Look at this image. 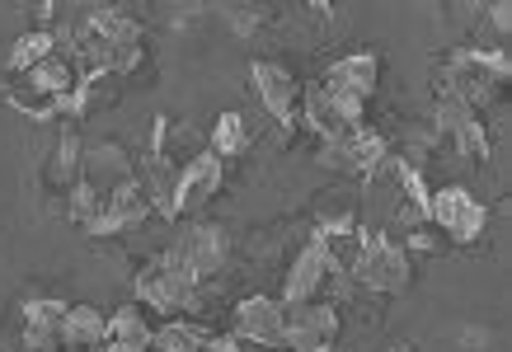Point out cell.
Instances as JSON below:
<instances>
[{
  "label": "cell",
  "instance_id": "cell-1",
  "mask_svg": "<svg viewBox=\"0 0 512 352\" xmlns=\"http://www.w3.org/2000/svg\"><path fill=\"white\" fill-rule=\"evenodd\" d=\"M508 76H512V62L503 47H461V52H451L447 66H442V90L456 94L461 104H470L475 113L489 104L503 99L508 90Z\"/></svg>",
  "mask_w": 512,
  "mask_h": 352
},
{
  "label": "cell",
  "instance_id": "cell-2",
  "mask_svg": "<svg viewBox=\"0 0 512 352\" xmlns=\"http://www.w3.org/2000/svg\"><path fill=\"white\" fill-rule=\"evenodd\" d=\"M226 259H231V235H226V226H212V221H193V226L179 230L170 240V249L160 254V263H170L174 273L193 277V282L221 273Z\"/></svg>",
  "mask_w": 512,
  "mask_h": 352
},
{
  "label": "cell",
  "instance_id": "cell-3",
  "mask_svg": "<svg viewBox=\"0 0 512 352\" xmlns=\"http://www.w3.org/2000/svg\"><path fill=\"white\" fill-rule=\"evenodd\" d=\"M348 282L381 291V296H395V291H404L414 282V263H409V254L400 245H390L386 235L362 230V245H357V259L348 268Z\"/></svg>",
  "mask_w": 512,
  "mask_h": 352
},
{
  "label": "cell",
  "instance_id": "cell-4",
  "mask_svg": "<svg viewBox=\"0 0 512 352\" xmlns=\"http://www.w3.org/2000/svg\"><path fill=\"white\" fill-rule=\"evenodd\" d=\"M376 80H381V57H376V52H353V57H339V62L329 66L325 80H320V90L343 108L348 123L362 127V113L372 104Z\"/></svg>",
  "mask_w": 512,
  "mask_h": 352
},
{
  "label": "cell",
  "instance_id": "cell-5",
  "mask_svg": "<svg viewBox=\"0 0 512 352\" xmlns=\"http://www.w3.org/2000/svg\"><path fill=\"white\" fill-rule=\"evenodd\" d=\"M339 338V310L325 301L282 306V348L287 352H329Z\"/></svg>",
  "mask_w": 512,
  "mask_h": 352
},
{
  "label": "cell",
  "instance_id": "cell-6",
  "mask_svg": "<svg viewBox=\"0 0 512 352\" xmlns=\"http://www.w3.org/2000/svg\"><path fill=\"white\" fill-rule=\"evenodd\" d=\"M428 221L442 235H451V245H475L489 226V207L470 198L466 188H437L428 198Z\"/></svg>",
  "mask_w": 512,
  "mask_h": 352
},
{
  "label": "cell",
  "instance_id": "cell-7",
  "mask_svg": "<svg viewBox=\"0 0 512 352\" xmlns=\"http://www.w3.org/2000/svg\"><path fill=\"white\" fill-rule=\"evenodd\" d=\"M137 179V169H132V155L118 146V141H99V146H85L80 155V193L94 198L104 207L109 193H118L123 184Z\"/></svg>",
  "mask_w": 512,
  "mask_h": 352
},
{
  "label": "cell",
  "instance_id": "cell-8",
  "mask_svg": "<svg viewBox=\"0 0 512 352\" xmlns=\"http://www.w3.org/2000/svg\"><path fill=\"white\" fill-rule=\"evenodd\" d=\"M437 137L451 141V151L466 160H489V127L470 104H461L456 94H437Z\"/></svg>",
  "mask_w": 512,
  "mask_h": 352
},
{
  "label": "cell",
  "instance_id": "cell-9",
  "mask_svg": "<svg viewBox=\"0 0 512 352\" xmlns=\"http://www.w3.org/2000/svg\"><path fill=\"white\" fill-rule=\"evenodd\" d=\"M193 296H198V282L184 273H174L170 263L156 259L137 273V301L151 306L156 315H179V310L193 306Z\"/></svg>",
  "mask_w": 512,
  "mask_h": 352
},
{
  "label": "cell",
  "instance_id": "cell-10",
  "mask_svg": "<svg viewBox=\"0 0 512 352\" xmlns=\"http://www.w3.org/2000/svg\"><path fill=\"white\" fill-rule=\"evenodd\" d=\"M221 179H226V160H217L212 151L193 155V160L179 169V184H174V198H170V216H188V212H198L202 202H212Z\"/></svg>",
  "mask_w": 512,
  "mask_h": 352
},
{
  "label": "cell",
  "instance_id": "cell-11",
  "mask_svg": "<svg viewBox=\"0 0 512 352\" xmlns=\"http://www.w3.org/2000/svg\"><path fill=\"white\" fill-rule=\"evenodd\" d=\"M249 80H254V94H259V104L278 118L282 127H296V113H301V85L292 80V71L278 62H259L249 66Z\"/></svg>",
  "mask_w": 512,
  "mask_h": 352
},
{
  "label": "cell",
  "instance_id": "cell-12",
  "mask_svg": "<svg viewBox=\"0 0 512 352\" xmlns=\"http://www.w3.org/2000/svg\"><path fill=\"white\" fill-rule=\"evenodd\" d=\"M320 160H325L329 169H348V174H376V169H386V160H390V141L381 137V132H372V127H353L343 141L325 146Z\"/></svg>",
  "mask_w": 512,
  "mask_h": 352
},
{
  "label": "cell",
  "instance_id": "cell-13",
  "mask_svg": "<svg viewBox=\"0 0 512 352\" xmlns=\"http://www.w3.org/2000/svg\"><path fill=\"white\" fill-rule=\"evenodd\" d=\"M151 216V193H146V184L141 179H132V184H123L118 193H109L104 198V207H99V216H94V226L85 230V235H123V230L141 226Z\"/></svg>",
  "mask_w": 512,
  "mask_h": 352
},
{
  "label": "cell",
  "instance_id": "cell-14",
  "mask_svg": "<svg viewBox=\"0 0 512 352\" xmlns=\"http://www.w3.org/2000/svg\"><path fill=\"white\" fill-rule=\"evenodd\" d=\"M80 155H85V146H80L76 127H57V146H52V155H47V165H43L47 198L71 202V193L80 188Z\"/></svg>",
  "mask_w": 512,
  "mask_h": 352
},
{
  "label": "cell",
  "instance_id": "cell-15",
  "mask_svg": "<svg viewBox=\"0 0 512 352\" xmlns=\"http://www.w3.org/2000/svg\"><path fill=\"white\" fill-rule=\"evenodd\" d=\"M329 259H325V245L315 235L311 245L296 254V263L287 268V282H282V306H301V301H320V287L329 282Z\"/></svg>",
  "mask_w": 512,
  "mask_h": 352
},
{
  "label": "cell",
  "instance_id": "cell-16",
  "mask_svg": "<svg viewBox=\"0 0 512 352\" xmlns=\"http://www.w3.org/2000/svg\"><path fill=\"white\" fill-rule=\"evenodd\" d=\"M235 338L259 343V348H282V301L273 296H249L235 306Z\"/></svg>",
  "mask_w": 512,
  "mask_h": 352
},
{
  "label": "cell",
  "instance_id": "cell-17",
  "mask_svg": "<svg viewBox=\"0 0 512 352\" xmlns=\"http://www.w3.org/2000/svg\"><path fill=\"white\" fill-rule=\"evenodd\" d=\"M62 324H66V301H29L24 306V348L29 352H62Z\"/></svg>",
  "mask_w": 512,
  "mask_h": 352
},
{
  "label": "cell",
  "instance_id": "cell-18",
  "mask_svg": "<svg viewBox=\"0 0 512 352\" xmlns=\"http://www.w3.org/2000/svg\"><path fill=\"white\" fill-rule=\"evenodd\" d=\"M301 118H306V127H311L315 137L325 141V146H334V141H343L348 132H353L357 123H348L343 118V108L329 99L320 85H311V90H301Z\"/></svg>",
  "mask_w": 512,
  "mask_h": 352
},
{
  "label": "cell",
  "instance_id": "cell-19",
  "mask_svg": "<svg viewBox=\"0 0 512 352\" xmlns=\"http://www.w3.org/2000/svg\"><path fill=\"white\" fill-rule=\"evenodd\" d=\"M104 334H109V315L94 306H66V324H62V348L66 352H90L104 348Z\"/></svg>",
  "mask_w": 512,
  "mask_h": 352
},
{
  "label": "cell",
  "instance_id": "cell-20",
  "mask_svg": "<svg viewBox=\"0 0 512 352\" xmlns=\"http://www.w3.org/2000/svg\"><path fill=\"white\" fill-rule=\"evenodd\" d=\"M151 324H146V315H141V306H123L109 315V334H104V343L118 352H146L151 348Z\"/></svg>",
  "mask_w": 512,
  "mask_h": 352
},
{
  "label": "cell",
  "instance_id": "cell-21",
  "mask_svg": "<svg viewBox=\"0 0 512 352\" xmlns=\"http://www.w3.org/2000/svg\"><path fill=\"white\" fill-rule=\"evenodd\" d=\"M52 52H57V33H52V29H33V33H24V38H15L10 57H5V80H10V76H29L33 66H43Z\"/></svg>",
  "mask_w": 512,
  "mask_h": 352
},
{
  "label": "cell",
  "instance_id": "cell-22",
  "mask_svg": "<svg viewBox=\"0 0 512 352\" xmlns=\"http://www.w3.org/2000/svg\"><path fill=\"white\" fill-rule=\"evenodd\" d=\"M245 146H249L245 113H221L217 123H212V137H207V151L217 155V160H235V155H245Z\"/></svg>",
  "mask_w": 512,
  "mask_h": 352
},
{
  "label": "cell",
  "instance_id": "cell-23",
  "mask_svg": "<svg viewBox=\"0 0 512 352\" xmlns=\"http://www.w3.org/2000/svg\"><path fill=\"white\" fill-rule=\"evenodd\" d=\"M202 343H207V329H202V324L170 320L151 334V348L146 352H202Z\"/></svg>",
  "mask_w": 512,
  "mask_h": 352
},
{
  "label": "cell",
  "instance_id": "cell-24",
  "mask_svg": "<svg viewBox=\"0 0 512 352\" xmlns=\"http://www.w3.org/2000/svg\"><path fill=\"white\" fill-rule=\"evenodd\" d=\"M315 216H320V230H315V235H348V230H357L353 198H334V193H325V198L315 202Z\"/></svg>",
  "mask_w": 512,
  "mask_h": 352
},
{
  "label": "cell",
  "instance_id": "cell-25",
  "mask_svg": "<svg viewBox=\"0 0 512 352\" xmlns=\"http://www.w3.org/2000/svg\"><path fill=\"white\" fill-rule=\"evenodd\" d=\"M226 19H231V29L235 33H254L259 24H264V10H249V5H235V10H226Z\"/></svg>",
  "mask_w": 512,
  "mask_h": 352
},
{
  "label": "cell",
  "instance_id": "cell-26",
  "mask_svg": "<svg viewBox=\"0 0 512 352\" xmlns=\"http://www.w3.org/2000/svg\"><path fill=\"white\" fill-rule=\"evenodd\" d=\"M489 24H494L498 38H508V29H512V5H508V0H498V5H489Z\"/></svg>",
  "mask_w": 512,
  "mask_h": 352
},
{
  "label": "cell",
  "instance_id": "cell-27",
  "mask_svg": "<svg viewBox=\"0 0 512 352\" xmlns=\"http://www.w3.org/2000/svg\"><path fill=\"white\" fill-rule=\"evenodd\" d=\"M456 343H466V348H489V329H456Z\"/></svg>",
  "mask_w": 512,
  "mask_h": 352
},
{
  "label": "cell",
  "instance_id": "cell-28",
  "mask_svg": "<svg viewBox=\"0 0 512 352\" xmlns=\"http://www.w3.org/2000/svg\"><path fill=\"white\" fill-rule=\"evenodd\" d=\"M386 352H419L414 343H395V348H386Z\"/></svg>",
  "mask_w": 512,
  "mask_h": 352
},
{
  "label": "cell",
  "instance_id": "cell-29",
  "mask_svg": "<svg viewBox=\"0 0 512 352\" xmlns=\"http://www.w3.org/2000/svg\"><path fill=\"white\" fill-rule=\"evenodd\" d=\"M99 352H118V348H109V343H104V348H99Z\"/></svg>",
  "mask_w": 512,
  "mask_h": 352
}]
</instances>
